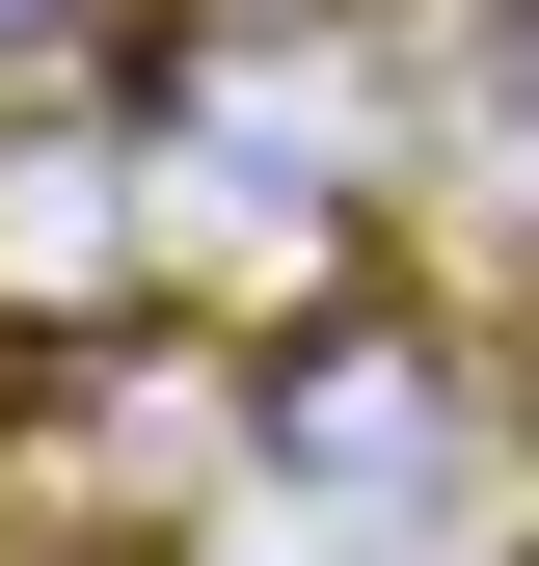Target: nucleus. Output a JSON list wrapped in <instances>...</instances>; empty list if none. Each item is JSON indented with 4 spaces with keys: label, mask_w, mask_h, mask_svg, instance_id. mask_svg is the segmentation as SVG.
<instances>
[{
    "label": "nucleus",
    "mask_w": 539,
    "mask_h": 566,
    "mask_svg": "<svg viewBox=\"0 0 539 566\" xmlns=\"http://www.w3.org/2000/svg\"><path fill=\"white\" fill-rule=\"evenodd\" d=\"M243 432H270V459H324L351 513H404V485L458 459V432H432V350H404V324H324V350H270V378H243Z\"/></svg>",
    "instance_id": "1"
},
{
    "label": "nucleus",
    "mask_w": 539,
    "mask_h": 566,
    "mask_svg": "<svg viewBox=\"0 0 539 566\" xmlns=\"http://www.w3.org/2000/svg\"><path fill=\"white\" fill-rule=\"evenodd\" d=\"M458 108H486L512 163H539V0H486V54H458Z\"/></svg>",
    "instance_id": "2"
},
{
    "label": "nucleus",
    "mask_w": 539,
    "mask_h": 566,
    "mask_svg": "<svg viewBox=\"0 0 539 566\" xmlns=\"http://www.w3.org/2000/svg\"><path fill=\"white\" fill-rule=\"evenodd\" d=\"M54 28H82V0H0V54H54Z\"/></svg>",
    "instance_id": "3"
}]
</instances>
